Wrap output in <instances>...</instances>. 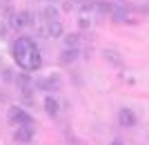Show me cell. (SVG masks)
<instances>
[{
    "label": "cell",
    "instance_id": "cell-1",
    "mask_svg": "<svg viewBox=\"0 0 149 145\" xmlns=\"http://www.w3.org/2000/svg\"><path fill=\"white\" fill-rule=\"evenodd\" d=\"M36 47L38 45L33 43L29 36H18L16 40H13L11 54H13V58H16V63H18L20 69L27 71V67H29V56H31V51L36 49Z\"/></svg>",
    "mask_w": 149,
    "mask_h": 145
},
{
    "label": "cell",
    "instance_id": "cell-2",
    "mask_svg": "<svg viewBox=\"0 0 149 145\" xmlns=\"http://www.w3.org/2000/svg\"><path fill=\"white\" fill-rule=\"evenodd\" d=\"M9 120L16 123V125H33V118L29 116V112L22 107H9Z\"/></svg>",
    "mask_w": 149,
    "mask_h": 145
},
{
    "label": "cell",
    "instance_id": "cell-3",
    "mask_svg": "<svg viewBox=\"0 0 149 145\" xmlns=\"http://www.w3.org/2000/svg\"><path fill=\"white\" fill-rule=\"evenodd\" d=\"M31 25V13L20 11V13H9V27L11 29H22V27Z\"/></svg>",
    "mask_w": 149,
    "mask_h": 145
},
{
    "label": "cell",
    "instance_id": "cell-4",
    "mask_svg": "<svg viewBox=\"0 0 149 145\" xmlns=\"http://www.w3.org/2000/svg\"><path fill=\"white\" fill-rule=\"evenodd\" d=\"M36 87L45 89V92H56V89H60V76L54 74V76H47V78H40L36 83Z\"/></svg>",
    "mask_w": 149,
    "mask_h": 145
},
{
    "label": "cell",
    "instance_id": "cell-5",
    "mask_svg": "<svg viewBox=\"0 0 149 145\" xmlns=\"http://www.w3.org/2000/svg\"><path fill=\"white\" fill-rule=\"evenodd\" d=\"M33 139V125H16V141L18 143H29Z\"/></svg>",
    "mask_w": 149,
    "mask_h": 145
},
{
    "label": "cell",
    "instance_id": "cell-6",
    "mask_svg": "<svg viewBox=\"0 0 149 145\" xmlns=\"http://www.w3.org/2000/svg\"><path fill=\"white\" fill-rule=\"evenodd\" d=\"M118 118H120V123H123L125 127H134L136 125V116H134V112L131 109H120V114H118Z\"/></svg>",
    "mask_w": 149,
    "mask_h": 145
},
{
    "label": "cell",
    "instance_id": "cell-7",
    "mask_svg": "<svg viewBox=\"0 0 149 145\" xmlns=\"http://www.w3.org/2000/svg\"><path fill=\"white\" fill-rule=\"evenodd\" d=\"M47 34H49V38H60L62 36V22L60 20H49L47 22Z\"/></svg>",
    "mask_w": 149,
    "mask_h": 145
},
{
    "label": "cell",
    "instance_id": "cell-8",
    "mask_svg": "<svg viewBox=\"0 0 149 145\" xmlns=\"http://www.w3.org/2000/svg\"><path fill=\"white\" fill-rule=\"evenodd\" d=\"M76 56H78V49H71V47H65V49L60 51V63H74Z\"/></svg>",
    "mask_w": 149,
    "mask_h": 145
},
{
    "label": "cell",
    "instance_id": "cell-9",
    "mask_svg": "<svg viewBox=\"0 0 149 145\" xmlns=\"http://www.w3.org/2000/svg\"><path fill=\"white\" fill-rule=\"evenodd\" d=\"M45 109H47L49 116H56L58 109H60V105H58V101L54 98V96H47V98H45Z\"/></svg>",
    "mask_w": 149,
    "mask_h": 145
},
{
    "label": "cell",
    "instance_id": "cell-10",
    "mask_svg": "<svg viewBox=\"0 0 149 145\" xmlns=\"http://www.w3.org/2000/svg\"><path fill=\"white\" fill-rule=\"evenodd\" d=\"M42 18L49 22V20H58V9L54 5H47L45 7V11H42Z\"/></svg>",
    "mask_w": 149,
    "mask_h": 145
},
{
    "label": "cell",
    "instance_id": "cell-11",
    "mask_svg": "<svg viewBox=\"0 0 149 145\" xmlns=\"http://www.w3.org/2000/svg\"><path fill=\"white\" fill-rule=\"evenodd\" d=\"M65 47L78 49V34H69V36H65Z\"/></svg>",
    "mask_w": 149,
    "mask_h": 145
},
{
    "label": "cell",
    "instance_id": "cell-12",
    "mask_svg": "<svg viewBox=\"0 0 149 145\" xmlns=\"http://www.w3.org/2000/svg\"><path fill=\"white\" fill-rule=\"evenodd\" d=\"M105 56H107V58H109V60H111V63H116V65H118V63H120L118 58H116V56H118V54H116V51H105Z\"/></svg>",
    "mask_w": 149,
    "mask_h": 145
},
{
    "label": "cell",
    "instance_id": "cell-13",
    "mask_svg": "<svg viewBox=\"0 0 149 145\" xmlns=\"http://www.w3.org/2000/svg\"><path fill=\"white\" fill-rule=\"evenodd\" d=\"M7 34V25H0V36H5Z\"/></svg>",
    "mask_w": 149,
    "mask_h": 145
},
{
    "label": "cell",
    "instance_id": "cell-14",
    "mask_svg": "<svg viewBox=\"0 0 149 145\" xmlns=\"http://www.w3.org/2000/svg\"><path fill=\"white\" fill-rule=\"evenodd\" d=\"M69 2H85V0H69Z\"/></svg>",
    "mask_w": 149,
    "mask_h": 145
},
{
    "label": "cell",
    "instance_id": "cell-15",
    "mask_svg": "<svg viewBox=\"0 0 149 145\" xmlns=\"http://www.w3.org/2000/svg\"><path fill=\"white\" fill-rule=\"evenodd\" d=\"M54 2H56V0H54Z\"/></svg>",
    "mask_w": 149,
    "mask_h": 145
}]
</instances>
